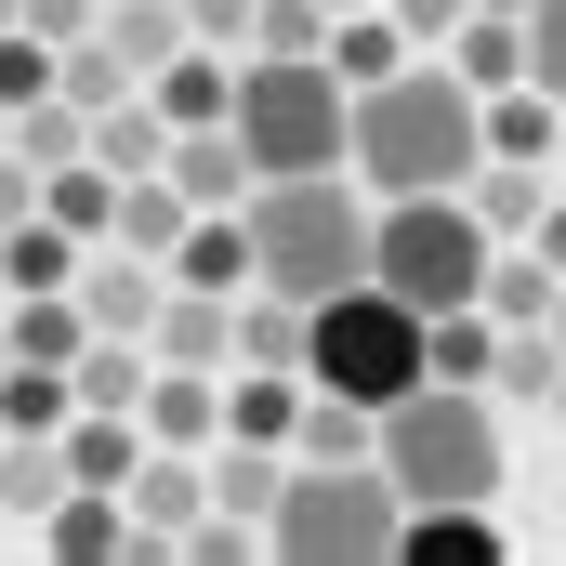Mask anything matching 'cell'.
Instances as JSON below:
<instances>
[{
	"mask_svg": "<svg viewBox=\"0 0 566 566\" xmlns=\"http://www.w3.org/2000/svg\"><path fill=\"white\" fill-rule=\"evenodd\" d=\"M474 303H488L501 329H527V316H554V264H541V251H527V264H501V251H488V290H474Z\"/></svg>",
	"mask_w": 566,
	"mask_h": 566,
	"instance_id": "obj_32",
	"label": "cell"
},
{
	"mask_svg": "<svg viewBox=\"0 0 566 566\" xmlns=\"http://www.w3.org/2000/svg\"><path fill=\"white\" fill-rule=\"evenodd\" d=\"M158 119H171V133H198V119H238V66H224L211 40H185V53L158 66Z\"/></svg>",
	"mask_w": 566,
	"mask_h": 566,
	"instance_id": "obj_18",
	"label": "cell"
},
{
	"mask_svg": "<svg viewBox=\"0 0 566 566\" xmlns=\"http://www.w3.org/2000/svg\"><path fill=\"white\" fill-rule=\"evenodd\" d=\"M474 158H488V93L422 53V66H382L369 93H356V133H343V171L369 185V198H422V185H474Z\"/></svg>",
	"mask_w": 566,
	"mask_h": 566,
	"instance_id": "obj_1",
	"label": "cell"
},
{
	"mask_svg": "<svg viewBox=\"0 0 566 566\" xmlns=\"http://www.w3.org/2000/svg\"><path fill=\"white\" fill-rule=\"evenodd\" d=\"M541 264L566 277V198H541Z\"/></svg>",
	"mask_w": 566,
	"mask_h": 566,
	"instance_id": "obj_40",
	"label": "cell"
},
{
	"mask_svg": "<svg viewBox=\"0 0 566 566\" xmlns=\"http://www.w3.org/2000/svg\"><path fill=\"white\" fill-rule=\"evenodd\" d=\"M251 53H329V0H264L251 13Z\"/></svg>",
	"mask_w": 566,
	"mask_h": 566,
	"instance_id": "obj_35",
	"label": "cell"
},
{
	"mask_svg": "<svg viewBox=\"0 0 566 566\" xmlns=\"http://www.w3.org/2000/svg\"><path fill=\"white\" fill-rule=\"evenodd\" d=\"M119 501H133V554H185V527L211 514V474H198L185 448H145Z\"/></svg>",
	"mask_w": 566,
	"mask_h": 566,
	"instance_id": "obj_9",
	"label": "cell"
},
{
	"mask_svg": "<svg viewBox=\"0 0 566 566\" xmlns=\"http://www.w3.org/2000/svg\"><path fill=\"white\" fill-rule=\"evenodd\" d=\"M554 93L541 80H514V93H488V158H554Z\"/></svg>",
	"mask_w": 566,
	"mask_h": 566,
	"instance_id": "obj_30",
	"label": "cell"
},
{
	"mask_svg": "<svg viewBox=\"0 0 566 566\" xmlns=\"http://www.w3.org/2000/svg\"><path fill=\"white\" fill-rule=\"evenodd\" d=\"M171 185H185V211H251V145H238V119H198V133H171V158H158Z\"/></svg>",
	"mask_w": 566,
	"mask_h": 566,
	"instance_id": "obj_10",
	"label": "cell"
},
{
	"mask_svg": "<svg viewBox=\"0 0 566 566\" xmlns=\"http://www.w3.org/2000/svg\"><path fill=\"white\" fill-rule=\"evenodd\" d=\"M0 329H13V356H40V369H66V356L93 343L80 290H13V303H0Z\"/></svg>",
	"mask_w": 566,
	"mask_h": 566,
	"instance_id": "obj_20",
	"label": "cell"
},
{
	"mask_svg": "<svg viewBox=\"0 0 566 566\" xmlns=\"http://www.w3.org/2000/svg\"><path fill=\"white\" fill-rule=\"evenodd\" d=\"M66 488V434H0V514H53Z\"/></svg>",
	"mask_w": 566,
	"mask_h": 566,
	"instance_id": "obj_22",
	"label": "cell"
},
{
	"mask_svg": "<svg viewBox=\"0 0 566 566\" xmlns=\"http://www.w3.org/2000/svg\"><path fill=\"white\" fill-rule=\"evenodd\" d=\"M329 66H343V93H369L382 66H409V27L369 0V13H329Z\"/></svg>",
	"mask_w": 566,
	"mask_h": 566,
	"instance_id": "obj_25",
	"label": "cell"
},
{
	"mask_svg": "<svg viewBox=\"0 0 566 566\" xmlns=\"http://www.w3.org/2000/svg\"><path fill=\"white\" fill-rule=\"evenodd\" d=\"M171 290H251V211H198L171 238Z\"/></svg>",
	"mask_w": 566,
	"mask_h": 566,
	"instance_id": "obj_17",
	"label": "cell"
},
{
	"mask_svg": "<svg viewBox=\"0 0 566 566\" xmlns=\"http://www.w3.org/2000/svg\"><path fill=\"white\" fill-rule=\"evenodd\" d=\"M80 316H93V329H119V343H145V329H158V303H171V264H145V251H119V238H106V251H80Z\"/></svg>",
	"mask_w": 566,
	"mask_h": 566,
	"instance_id": "obj_8",
	"label": "cell"
},
{
	"mask_svg": "<svg viewBox=\"0 0 566 566\" xmlns=\"http://www.w3.org/2000/svg\"><path fill=\"white\" fill-rule=\"evenodd\" d=\"M356 93L329 53H238V145L251 171H343Z\"/></svg>",
	"mask_w": 566,
	"mask_h": 566,
	"instance_id": "obj_6",
	"label": "cell"
},
{
	"mask_svg": "<svg viewBox=\"0 0 566 566\" xmlns=\"http://www.w3.org/2000/svg\"><path fill=\"white\" fill-rule=\"evenodd\" d=\"M93 40H106L133 80H158V66L198 40V27H185V0H93Z\"/></svg>",
	"mask_w": 566,
	"mask_h": 566,
	"instance_id": "obj_14",
	"label": "cell"
},
{
	"mask_svg": "<svg viewBox=\"0 0 566 566\" xmlns=\"http://www.w3.org/2000/svg\"><path fill=\"white\" fill-rule=\"evenodd\" d=\"M369 277V185L356 171H264L251 185V290L329 303Z\"/></svg>",
	"mask_w": 566,
	"mask_h": 566,
	"instance_id": "obj_2",
	"label": "cell"
},
{
	"mask_svg": "<svg viewBox=\"0 0 566 566\" xmlns=\"http://www.w3.org/2000/svg\"><path fill=\"white\" fill-rule=\"evenodd\" d=\"M211 434H224V382L211 369H185V356L145 369V448H211Z\"/></svg>",
	"mask_w": 566,
	"mask_h": 566,
	"instance_id": "obj_12",
	"label": "cell"
},
{
	"mask_svg": "<svg viewBox=\"0 0 566 566\" xmlns=\"http://www.w3.org/2000/svg\"><path fill=\"white\" fill-rule=\"evenodd\" d=\"M251 13H264V0H185V27H198L211 53H251Z\"/></svg>",
	"mask_w": 566,
	"mask_h": 566,
	"instance_id": "obj_37",
	"label": "cell"
},
{
	"mask_svg": "<svg viewBox=\"0 0 566 566\" xmlns=\"http://www.w3.org/2000/svg\"><path fill=\"white\" fill-rule=\"evenodd\" d=\"M554 343H566V277H554Z\"/></svg>",
	"mask_w": 566,
	"mask_h": 566,
	"instance_id": "obj_42",
	"label": "cell"
},
{
	"mask_svg": "<svg viewBox=\"0 0 566 566\" xmlns=\"http://www.w3.org/2000/svg\"><path fill=\"white\" fill-rule=\"evenodd\" d=\"M488 211L461 198V185H422V198H382L369 211V277L396 290V303H422V316H448V303H474L488 290Z\"/></svg>",
	"mask_w": 566,
	"mask_h": 566,
	"instance_id": "obj_7",
	"label": "cell"
},
{
	"mask_svg": "<svg viewBox=\"0 0 566 566\" xmlns=\"http://www.w3.org/2000/svg\"><path fill=\"white\" fill-rule=\"evenodd\" d=\"M290 461H369V409H356V396H316V382H303V422H290Z\"/></svg>",
	"mask_w": 566,
	"mask_h": 566,
	"instance_id": "obj_31",
	"label": "cell"
},
{
	"mask_svg": "<svg viewBox=\"0 0 566 566\" xmlns=\"http://www.w3.org/2000/svg\"><path fill=\"white\" fill-rule=\"evenodd\" d=\"M0 27H13V0H0Z\"/></svg>",
	"mask_w": 566,
	"mask_h": 566,
	"instance_id": "obj_46",
	"label": "cell"
},
{
	"mask_svg": "<svg viewBox=\"0 0 566 566\" xmlns=\"http://www.w3.org/2000/svg\"><path fill=\"white\" fill-rule=\"evenodd\" d=\"M541 409H554V422H566V369H554V396H541Z\"/></svg>",
	"mask_w": 566,
	"mask_h": 566,
	"instance_id": "obj_41",
	"label": "cell"
},
{
	"mask_svg": "<svg viewBox=\"0 0 566 566\" xmlns=\"http://www.w3.org/2000/svg\"><path fill=\"white\" fill-rule=\"evenodd\" d=\"M369 461L396 474V501H501V409H488V382H409L369 422Z\"/></svg>",
	"mask_w": 566,
	"mask_h": 566,
	"instance_id": "obj_3",
	"label": "cell"
},
{
	"mask_svg": "<svg viewBox=\"0 0 566 566\" xmlns=\"http://www.w3.org/2000/svg\"><path fill=\"white\" fill-rule=\"evenodd\" d=\"M554 158H566V119H554Z\"/></svg>",
	"mask_w": 566,
	"mask_h": 566,
	"instance_id": "obj_45",
	"label": "cell"
},
{
	"mask_svg": "<svg viewBox=\"0 0 566 566\" xmlns=\"http://www.w3.org/2000/svg\"><path fill=\"white\" fill-rule=\"evenodd\" d=\"M198 211H185V185L171 171H119V211H106V238L119 251H145V264H171V238H185Z\"/></svg>",
	"mask_w": 566,
	"mask_h": 566,
	"instance_id": "obj_16",
	"label": "cell"
},
{
	"mask_svg": "<svg viewBox=\"0 0 566 566\" xmlns=\"http://www.w3.org/2000/svg\"><path fill=\"white\" fill-rule=\"evenodd\" d=\"M0 133H13V106H0Z\"/></svg>",
	"mask_w": 566,
	"mask_h": 566,
	"instance_id": "obj_47",
	"label": "cell"
},
{
	"mask_svg": "<svg viewBox=\"0 0 566 566\" xmlns=\"http://www.w3.org/2000/svg\"><path fill=\"white\" fill-rule=\"evenodd\" d=\"M448 66H461L474 93H514V80H527V13H461V27H448Z\"/></svg>",
	"mask_w": 566,
	"mask_h": 566,
	"instance_id": "obj_19",
	"label": "cell"
},
{
	"mask_svg": "<svg viewBox=\"0 0 566 566\" xmlns=\"http://www.w3.org/2000/svg\"><path fill=\"white\" fill-rule=\"evenodd\" d=\"M53 93H66V106H119V93H133V66H119L106 40H66V53H53Z\"/></svg>",
	"mask_w": 566,
	"mask_h": 566,
	"instance_id": "obj_33",
	"label": "cell"
},
{
	"mask_svg": "<svg viewBox=\"0 0 566 566\" xmlns=\"http://www.w3.org/2000/svg\"><path fill=\"white\" fill-rule=\"evenodd\" d=\"M40 541L66 566H106V554H133V501H119V488H66V501L40 514Z\"/></svg>",
	"mask_w": 566,
	"mask_h": 566,
	"instance_id": "obj_15",
	"label": "cell"
},
{
	"mask_svg": "<svg viewBox=\"0 0 566 566\" xmlns=\"http://www.w3.org/2000/svg\"><path fill=\"white\" fill-rule=\"evenodd\" d=\"M13 27H40V40L66 53V40H93V0H13Z\"/></svg>",
	"mask_w": 566,
	"mask_h": 566,
	"instance_id": "obj_39",
	"label": "cell"
},
{
	"mask_svg": "<svg viewBox=\"0 0 566 566\" xmlns=\"http://www.w3.org/2000/svg\"><path fill=\"white\" fill-rule=\"evenodd\" d=\"M527 80L566 106V0H527Z\"/></svg>",
	"mask_w": 566,
	"mask_h": 566,
	"instance_id": "obj_36",
	"label": "cell"
},
{
	"mask_svg": "<svg viewBox=\"0 0 566 566\" xmlns=\"http://www.w3.org/2000/svg\"><path fill=\"white\" fill-rule=\"evenodd\" d=\"M66 409H80V382H66V369H40V356H13V369H0V434H66Z\"/></svg>",
	"mask_w": 566,
	"mask_h": 566,
	"instance_id": "obj_27",
	"label": "cell"
},
{
	"mask_svg": "<svg viewBox=\"0 0 566 566\" xmlns=\"http://www.w3.org/2000/svg\"><path fill=\"white\" fill-rule=\"evenodd\" d=\"M66 382H80V409H145V343L93 329V343L66 356Z\"/></svg>",
	"mask_w": 566,
	"mask_h": 566,
	"instance_id": "obj_26",
	"label": "cell"
},
{
	"mask_svg": "<svg viewBox=\"0 0 566 566\" xmlns=\"http://www.w3.org/2000/svg\"><path fill=\"white\" fill-rule=\"evenodd\" d=\"M474 13H527V0H474Z\"/></svg>",
	"mask_w": 566,
	"mask_h": 566,
	"instance_id": "obj_43",
	"label": "cell"
},
{
	"mask_svg": "<svg viewBox=\"0 0 566 566\" xmlns=\"http://www.w3.org/2000/svg\"><path fill=\"white\" fill-rule=\"evenodd\" d=\"M396 527L409 501L382 461H290V488L264 501V554L290 566H396Z\"/></svg>",
	"mask_w": 566,
	"mask_h": 566,
	"instance_id": "obj_5",
	"label": "cell"
},
{
	"mask_svg": "<svg viewBox=\"0 0 566 566\" xmlns=\"http://www.w3.org/2000/svg\"><path fill=\"white\" fill-rule=\"evenodd\" d=\"M554 369H566L554 316H527V329H501V369H488V382H514V396H554Z\"/></svg>",
	"mask_w": 566,
	"mask_h": 566,
	"instance_id": "obj_34",
	"label": "cell"
},
{
	"mask_svg": "<svg viewBox=\"0 0 566 566\" xmlns=\"http://www.w3.org/2000/svg\"><path fill=\"white\" fill-rule=\"evenodd\" d=\"M93 158H106V171H158V158H171V119H158V93H119V106H93Z\"/></svg>",
	"mask_w": 566,
	"mask_h": 566,
	"instance_id": "obj_24",
	"label": "cell"
},
{
	"mask_svg": "<svg viewBox=\"0 0 566 566\" xmlns=\"http://www.w3.org/2000/svg\"><path fill=\"white\" fill-rule=\"evenodd\" d=\"M238 369H303V303L290 290H238Z\"/></svg>",
	"mask_w": 566,
	"mask_h": 566,
	"instance_id": "obj_29",
	"label": "cell"
},
{
	"mask_svg": "<svg viewBox=\"0 0 566 566\" xmlns=\"http://www.w3.org/2000/svg\"><path fill=\"white\" fill-rule=\"evenodd\" d=\"M329 13H369V0H329Z\"/></svg>",
	"mask_w": 566,
	"mask_h": 566,
	"instance_id": "obj_44",
	"label": "cell"
},
{
	"mask_svg": "<svg viewBox=\"0 0 566 566\" xmlns=\"http://www.w3.org/2000/svg\"><path fill=\"white\" fill-rule=\"evenodd\" d=\"M13 158H27V171H66V158H93V106H66V93L13 106Z\"/></svg>",
	"mask_w": 566,
	"mask_h": 566,
	"instance_id": "obj_28",
	"label": "cell"
},
{
	"mask_svg": "<svg viewBox=\"0 0 566 566\" xmlns=\"http://www.w3.org/2000/svg\"><path fill=\"white\" fill-rule=\"evenodd\" d=\"M80 251H93V238H66L53 211H27V224H0V290H66Z\"/></svg>",
	"mask_w": 566,
	"mask_h": 566,
	"instance_id": "obj_21",
	"label": "cell"
},
{
	"mask_svg": "<svg viewBox=\"0 0 566 566\" xmlns=\"http://www.w3.org/2000/svg\"><path fill=\"white\" fill-rule=\"evenodd\" d=\"M396 566H501V527H488V501H409V527H396Z\"/></svg>",
	"mask_w": 566,
	"mask_h": 566,
	"instance_id": "obj_11",
	"label": "cell"
},
{
	"mask_svg": "<svg viewBox=\"0 0 566 566\" xmlns=\"http://www.w3.org/2000/svg\"><path fill=\"white\" fill-rule=\"evenodd\" d=\"M382 13H396V27H409V53H448V27H461V13H474V0H382Z\"/></svg>",
	"mask_w": 566,
	"mask_h": 566,
	"instance_id": "obj_38",
	"label": "cell"
},
{
	"mask_svg": "<svg viewBox=\"0 0 566 566\" xmlns=\"http://www.w3.org/2000/svg\"><path fill=\"white\" fill-rule=\"evenodd\" d=\"M145 356L224 369V356H238V290H171V303H158V329H145Z\"/></svg>",
	"mask_w": 566,
	"mask_h": 566,
	"instance_id": "obj_13",
	"label": "cell"
},
{
	"mask_svg": "<svg viewBox=\"0 0 566 566\" xmlns=\"http://www.w3.org/2000/svg\"><path fill=\"white\" fill-rule=\"evenodd\" d=\"M303 382H316V396H356V409L382 422L409 382H434L422 303H396L382 277H356V290H329V303H303Z\"/></svg>",
	"mask_w": 566,
	"mask_h": 566,
	"instance_id": "obj_4",
	"label": "cell"
},
{
	"mask_svg": "<svg viewBox=\"0 0 566 566\" xmlns=\"http://www.w3.org/2000/svg\"><path fill=\"white\" fill-rule=\"evenodd\" d=\"M422 356H434V382H488L501 369V316L488 303H448V316H422Z\"/></svg>",
	"mask_w": 566,
	"mask_h": 566,
	"instance_id": "obj_23",
	"label": "cell"
}]
</instances>
